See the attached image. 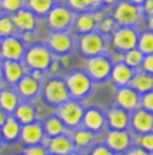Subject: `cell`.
Wrapping results in <instances>:
<instances>
[{
    "label": "cell",
    "mask_w": 153,
    "mask_h": 155,
    "mask_svg": "<svg viewBox=\"0 0 153 155\" xmlns=\"http://www.w3.org/2000/svg\"><path fill=\"white\" fill-rule=\"evenodd\" d=\"M40 82L33 79L30 75H24V76L16 83V89H17V95L22 96L24 99H33L36 98L40 92Z\"/></svg>",
    "instance_id": "obj_22"
},
{
    "label": "cell",
    "mask_w": 153,
    "mask_h": 155,
    "mask_svg": "<svg viewBox=\"0 0 153 155\" xmlns=\"http://www.w3.org/2000/svg\"><path fill=\"white\" fill-rule=\"evenodd\" d=\"M76 15L66 6H53L46 15V22L53 32H66L75 22Z\"/></svg>",
    "instance_id": "obj_4"
},
{
    "label": "cell",
    "mask_w": 153,
    "mask_h": 155,
    "mask_svg": "<svg viewBox=\"0 0 153 155\" xmlns=\"http://www.w3.org/2000/svg\"><path fill=\"white\" fill-rule=\"evenodd\" d=\"M20 104V96L17 92L11 91V89H2L0 91V108L9 115L14 112L17 105Z\"/></svg>",
    "instance_id": "obj_26"
},
{
    "label": "cell",
    "mask_w": 153,
    "mask_h": 155,
    "mask_svg": "<svg viewBox=\"0 0 153 155\" xmlns=\"http://www.w3.org/2000/svg\"><path fill=\"white\" fill-rule=\"evenodd\" d=\"M92 17H93V20L96 22V25H99V23H100L104 19V17H106V15H104L103 12H93V13H92Z\"/></svg>",
    "instance_id": "obj_45"
},
{
    "label": "cell",
    "mask_w": 153,
    "mask_h": 155,
    "mask_svg": "<svg viewBox=\"0 0 153 155\" xmlns=\"http://www.w3.org/2000/svg\"><path fill=\"white\" fill-rule=\"evenodd\" d=\"M67 155H82V154H80L79 151H76V150H75V151H72L70 154H67Z\"/></svg>",
    "instance_id": "obj_53"
},
{
    "label": "cell",
    "mask_w": 153,
    "mask_h": 155,
    "mask_svg": "<svg viewBox=\"0 0 153 155\" xmlns=\"http://www.w3.org/2000/svg\"><path fill=\"white\" fill-rule=\"evenodd\" d=\"M94 138H96L94 132L89 131V129H86V128H83V129H77V131H75L73 135H72L73 145H75V148H79V150L89 148V147L93 144Z\"/></svg>",
    "instance_id": "obj_29"
},
{
    "label": "cell",
    "mask_w": 153,
    "mask_h": 155,
    "mask_svg": "<svg viewBox=\"0 0 153 155\" xmlns=\"http://www.w3.org/2000/svg\"><path fill=\"white\" fill-rule=\"evenodd\" d=\"M24 50L23 40L17 36H7L0 40V58L5 61H22Z\"/></svg>",
    "instance_id": "obj_10"
},
{
    "label": "cell",
    "mask_w": 153,
    "mask_h": 155,
    "mask_svg": "<svg viewBox=\"0 0 153 155\" xmlns=\"http://www.w3.org/2000/svg\"><path fill=\"white\" fill-rule=\"evenodd\" d=\"M129 122H130V114L119 106L110 108L106 114V124L110 129L125 131L129 128Z\"/></svg>",
    "instance_id": "obj_16"
},
{
    "label": "cell",
    "mask_w": 153,
    "mask_h": 155,
    "mask_svg": "<svg viewBox=\"0 0 153 155\" xmlns=\"http://www.w3.org/2000/svg\"><path fill=\"white\" fill-rule=\"evenodd\" d=\"M136 49L140 50L143 55H153V35H152V30L143 32L140 36H137Z\"/></svg>",
    "instance_id": "obj_31"
},
{
    "label": "cell",
    "mask_w": 153,
    "mask_h": 155,
    "mask_svg": "<svg viewBox=\"0 0 153 155\" xmlns=\"http://www.w3.org/2000/svg\"><path fill=\"white\" fill-rule=\"evenodd\" d=\"M59 63L62 68H69L70 66V56L69 55H62L59 58Z\"/></svg>",
    "instance_id": "obj_44"
},
{
    "label": "cell",
    "mask_w": 153,
    "mask_h": 155,
    "mask_svg": "<svg viewBox=\"0 0 153 155\" xmlns=\"http://www.w3.org/2000/svg\"><path fill=\"white\" fill-rule=\"evenodd\" d=\"M152 6H153V0H145L143 2V5H142V13H143V16H145V13L148 15V17H152Z\"/></svg>",
    "instance_id": "obj_42"
},
{
    "label": "cell",
    "mask_w": 153,
    "mask_h": 155,
    "mask_svg": "<svg viewBox=\"0 0 153 155\" xmlns=\"http://www.w3.org/2000/svg\"><path fill=\"white\" fill-rule=\"evenodd\" d=\"M23 154L24 155H49V152H47L44 145L37 144V145H29Z\"/></svg>",
    "instance_id": "obj_39"
},
{
    "label": "cell",
    "mask_w": 153,
    "mask_h": 155,
    "mask_svg": "<svg viewBox=\"0 0 153 155\" xmlns=\"http://www.w3.org/2000/svg\"><path fill=\"white\" fill-rule=\"evenodd\" d=\"M0 40H2V38H0Z\"/></svg>",
    "instance_id": "obj_57"
},
{
    "label": "cell",
    "mask_w": 153,
    "mask_h": 155,
    "mask_svg": "<svg viewBox=\"0 0 153 155\" xmlns=\"http://www.w3.org/2000/svg\"><path fill=\"white\" fill-rule=\"evenodd\" d=\"M46 46L55 55H69V52L73 48V39L67 30L66 32H53L47 39Z\"/></svg>",
    "instance_id": "obj_12"
},
{
    "label": "cell",
    "mask_w": 153,
    "mask_h": 155,
    "mask_svg": "<svg viewBox=\"0 0 153 155\" xmlns=\"http://www.w3.org/2000/svg\"><path fill=\"white\" fill-rule=\"evenodd\" d=\"M140 71L146 73H150L152 75L153 72V55H145L142 59V63H140Z\"/></svg>",
    "instance_id": "obj_40"
},
{
    "label": "cell",
    "mask_w": 153,
    "mask_h": 155,
    "mask_svg": "<svg viewBox=\"0 0 153 155\" xmlns=\"http://www.w3.org/2000/svg\"><path fill=\"white\" fill-rule=\"evenodd\" d=\"M3 144V137H2V132H0V145Z\"/></svg>",
    "instance_id": "obj_54"
},
{
    "label": "cell",
    "mask_w": 153,
    "mask_h": 155,
    "mask_svg": "<svg viewBox=\"0 0 153 155\" xmlns=\"http://www.w3.org/2000/svg\"><path fill=\"white\" fill-rule=\"evenodd\" d=\"M30 76L33 78V79H36V81H42L43 79V72L42 71H32V73H30Z\"/></svg>",
    "instance_id": "obj_46"
},
{
    "label": "cell",
    "mask_w": 153,
    "mask_h": 155,
    "mask_svg": "<svg viewBox=\"0 0 153 155\" xmlns=\"http://www.w3.org/2000/svg\"><path fill=\"white\" fill-rule=\"evenodd\" d=\"M129 127H132L133 132L136 134V135L152 132V129H153L152 112H148V111H145V109L137 108L136 111H133V114L130 115Z\"/></svg>",
    "instance_id": "obj_14"
},
{
    "label": "cell",
    "mask_w": 153,
    "mask_h": 155,
    "mask_svg": "<svg viewBox=\"0 0 153 155\" xmlns=\"http://www.w3.org/2000/svg\"><path fill=\"white\" fill-rule=\"evenodd\" d=\"M90 2V7H100L102 6V0H89Z\"/></svg>",
    "instance_id": "obj_49"
},
{
    "label": "cell",
    "mask_w": 153,
    "mask_h": 155,
    "mask_svg": "<svg viewBox=\"0 0 153 155\" xmlns=\"http://www.w3.org/2000/svg\"><path fill=\"white\" fill-rule=\"evenodd\" d=\"M79 49L80 53L86 58H93L97 55H103L104 52V39L99 32H90V33L82 35L79 40Z\"/></svg>",
    "instance_id": "obj_9"
},
{
    "label": "cell",
    "mask_w": 153,
    "mask_h": 155,
    "mask_svg": "<svg viewBox=\"0 0 153 155\" xmlns=\"http://www.w3.org/2000/svg\"><path fill=\"white\" fill-rule=\"evenodd\" d=\"M135 69H132L129 68L126 63L123 62H117L115 65H112V71H110V79H112V82L115 83L116 86H127L129 82H130V79L133 78L135 75Z\"/></svg>",
    "instance_id": "obj_21"
},
{
    "label": "cell",
    "mask_w": 153,
    "mask_h": 155,
    "mask_svg": "<svg viewBox=\"0 0 153 155\" xmlns=\"http://www.w3.org/2000/svg\"><path fill=\"white\" fill-rule=\"evenodd\" d=\"M132 142H133V137L127 129L125 131L112 129L107 132L104 139V145L113 152H126L132 147Z\"/></svg>",
    "instance_id": "obj_11"
},
{
    "label": "cell",
    "mask_w": 153,
    "mask_h": 155,
    "mask_svg": "<svg viewBox=\"0 0 153 155\" xmlns=\"http://www.w3.org/2000/svg\"><path fill=\"white\" fill-rule=\"evenodd\" d=\"M24 66L30 68L32 71H49V66L53 61V53L46 45H33L23 55Z\"/></svg>",
    "instance_id": "obj_1"
},
{
    "label": "cell",
    "mask_w": 153,
    "mask_h": 155,
    "mask_svg": "<svg viewBox=\"0 0 153 155\" xmlns=\"http://www.w3.org/2000/svg\"><path fill=\"white\" fill-rule=\"evenodd\" d=\"M139 108H140V109H145V111H148V112L153 111V94L152 92H146V94L140 95Z\"/></svg>",
    "instance_id": "obj_37"
},
{
    "label": "cell",
    "mask_w": 153,
    "mask_h": 155,
    "mask_svg": "<svg viewBox=\"0 0 153 155\" xmlns=\"http://www.w3.org/2000/svg\"><path fill=\"white\" fill-rule=\"evenodd\" d=\"M20 139L24 145H37L42 144L44 141V131H43V125L40 122H30L27 125H22L20 129Z\"/></svg>",
    "instance_id": "obj_15"
},
{
    "label": "cell",
    "mask_w": 153,
    "mask_h": 155,
    "mask_svg": "<svg viewBox=\"0 0 153 155\" xmlns=\"http://www.w3.org/2000/svg\"><path fill=\"white\" fill-rule=\"evenodd\" d=\"M2 68H3V79L9 85H16L26 75V66L20 61H5L2 63Z\"/></svg>",
    "instance_id": "obj_19"
},
{
    "label": "cell",
    "mask_w": 153,
    "mask_h": 155,
    "mask_svg": "<svg viewBox=\"0 0 153 155\" xmlns=\"http://www.w3.org/2000/svg\"><path fill=\"white\" fill-rule=\"evenodd\" d=\"M13 116L20 125H27L36 121V109L30 102H20L13 112Z\"/></svg>",
    "instance_id": "obj_24"
},
{
    "label": "cell",
    "mask_w": 153,
    "mask_h": 155,
    "mask_svg": "<svg viewBox=\"0 0 153 155\" xmlns=\"http://www.w3.org/2000/svg\"><path fill=\"white\" fill-rule=\"evenodd\" d=\"M97 26H99V30H100L99 33H106L107 35V33H113V30L116 29L117 25H116V22H115V19H113V17L106 16L102 22L99 23Z\"/></svg>",
    "instance_id": "obj_36"
},
{
    "label": "cell",
    "mask_w": 153,
    "mask_h": 155,
    "mask_svg": "<svg viewBox=\"0 0 153 155\" xmlns=\"http://www.w3.org/2000/svg\"><path fill=\"white\" fill-rule=\"evenodd\" d=\"M43 98L49 105L59 106L63 102L70 99L69 91L66 88L65 79L60 78H52L43 86Z\"/></svg>",
    "instance_id": "obj_5"
},
{
    "label": "cell",
    "mask_w": 153,
    "mask_h": 155,
    "mask_svg": "<svg viewBox=\"0 0 153 155\" xmlns=\"http://www.w3.org/2000/svg\"><path fill=\"white\" fill-rule=\"evenodd\" d=\"M3 15V9H2V5H0V16Z\"/></svg>",
    "instance_id": "obj_55"
},
{
    "label": "cell",
    "mask_w": 153,
    "mask_h": 155,
    "mask_svg": "<svg viewBox=\"0 0 153 155\" xmlns=\"http://www.w3.org/2000/svg\"><path fill=\"white\" fill-rule=\"evenodd\" d=\"M20 129H22V125L16 121V118L13 115H9L6 118L5 124L0 127V132H2V137H3L5 141L13 142V141H16L19 138Z\"/></svg>",
    "instance_id": "obj_25"
},
{
    "label": "cell",
    "mask_w": 153,
    "mask_h": 155,
    "mask_svg": "<svg viewBox=\"0 0 153 155\" xmlns=\"http://www.w3.org/2000/svg\"><path fill=\"white\" fill-rule=\"evenodd\" d=\"M89 155H115V152L110 151L106 145H94Z\"/></svg>",
    "instance_id": "obj_41"
},
{
    "label": "cell",
    "mask_w": 153,
    "mask_h": 155,
    "mask_svg": "<svg viewBox=\"0 0 153 155\" xmlns=\"http://www.w3.org/2000/svg\"><path fill=\"white\" fill-rule=\"evenodd\" d=\"M137 32L135 28L127 26H119L113 30L112 35V45L119 53H125L127 50L136 48L137 42Z\"/></svg>",
    "instance_id": "obj_8"
},
{
    "label": "cell",
    "mask_w": 153,
    "mask_h": 155,
    "mask_svg": "<svg viewBox=\"0 0 153 155\" xmlns=\"http://www.w3.org/2000/svg\"><path fill=\"white\" fill-rule=\"evenodd\" d=\"M0 5H2L3 12L9 13V15H13L20 9H24L26 2L24 0H0Z\"/></svg>",
    "instance_id": "obj_34"
},
{
    "label": "cell",
    "mask_w": 153,
    "mask_h": 155,
    "mask_svg": "<svg viewBox=\"0 0 153 155\" xmlns=\"http://www.w3.org/2000/svg\"><path fill=\"white\" fill-rule=\"evenodd\" d=\"M112 17L115 19L116 25H119V26L133 28L142 20L143 13L140 6L132 5L130 2H127V0H122V2H119L116 5Z\"/></svg>",
    "instance_id": "obj_2"
},
{
    "label": "cell",
    "mask_w": 153,
    "mask_h": 155,
    "mask_svg": "<svg viewBox=\"0 0 153 155\" xmlns=\"http://www.w3.org/2000/svg\"><path fill=\"white\" fill-rule=\"evenodd\" d=\"M73 25L76 28V32H79V33H82V35L94 32L96 28H97L96 22L93 20V17H92V13H86V12H83L82 15L75 17Z\"/></svg>",
    "instance_id": "obj_28"
},
{
    "label": "cell",
    "mask_w": 153,
    "mask_h": 155,
    "mask_svg": "<svg viewBox=\"0 0 153 155\" xmlns=\"http://www.w3.org/2000/svg\"><path fill=\"white\" fill-rule=\"evenodd\" d=\"M20 155H24V154H20Z\"/></svg>",
    "instance_id": "obj_56"
},
{
    "label": "cell",
    "mask_w": 153,
    "mask_h": 155,
    "mask_svg": "<svg viewBox=\"0 0 153 155\" xmlns=\"http://www.w3.org/2000/svg\"><path fill=\"white\" fill-rule=\"evenodd\" d=\"M110 71H112V61L106 55L88 58V61H86V75L92 81L103 82L109 78Z\"/></svg>",
    "instance_id": "obj_7"
},
{
    "label": "cell",
    "mask_w": 153,
    "mask_h": 155,
    "mask_svg": "<svg viewBox=\"0 0 153 155\" xmlns=\"http://www.w3.org/2000/svg\"><path fill=\"white\" fill-rule=\"evenodd\" d=\"M143 56L145 55H143L140 50H137L136 48H133V49L127 50V52L123 53V63H126L129 68L136 71L137 68L140 66V63H142Z\"/></svg>",
    "instance_id": "obj_32"
},
{
    "label": "cell",
    "mask_w": 153,
    "mask_h": 155,
    "mask_svg": "<svg viewBox=\"0 0 153 155\" xmlns=\"http://www.w3.org/2000/svg\"><path fill=\"white\" fill-rule=\"evenodd\" d=\"M65 83L70 98L76 101L86 98L90 94L93 86L92 79L86 75V72H82V71H75L70 75H67V78L65 79Z\"/></svg>",
    "instance_id": "obj_3"
},
{
    "label": "cell",
    "mask_w": 153,
    "mask_h": 155,
    "mask_svg": "<svg viewBox=\"0 0 153 155\" xmlns=\"http://www.w3.org/2000/svg\"><path fill=\"white\" fill-rule=\"evenodd\" d=\"M44 147H46V150L50 155H67L70 154L72 151H75L72 137L66 135V134L50 138V141Z\"/></svg>",
    "instance_id": "obj_18"
},
{
    "label": "cell",
    "mask_w": 153,
    "mask_h": 155,
    "mask_svg": "<svg viewBox=\"0 0 153 155\" xmlns=\"http://www.w3.org/2000/svg\"><path fill=\"white\" fill-rule=\"evenodd\" d=\"M66 129H67V127L60 121V118L57 115L49 116L43 124L44 135H47L49 138H53V137H57V135H63V134H66Z\"/></svg>",
    "instance_id": "obj_27"
},
{
    "label": "cell",
    "mask_w": 153,
    "mask_h": 155,
    "mask_svg": "<svg viewBox=\"0 0 153 155\" xmlns=\"http://www.w3.org/2000/svg\"><path fill=\"white\" fill-rule=\"evenodd\" d=\"M139 99H140V95L130 86H120L115 95L116 105L127 112L136 111L139 108Z\"/></svg>",
    "instance_id": "obj_13"
},
{
    "label": "cell",
    "mask_w": 153,
    "mask_h": 155,
    "mask_svg": "<svg viewBox=\"0 0 153 155\" xmlns=\"http://www.w3.org/2000/svg\"><path fill=\"white\" fill-rule=\"evenodd\" d=\"M22 39L24 40V42H32L33 40V32H23V36H22Z\"/></svg>",
    "instance_id": "obj_47"
},
{
    "label": "cell",
    "mask_w": 153,
    "mask_h": 155,
    "mask_svg": "<svg viewBox=\"0 0 153 155\" xmlns=\"http://www.w3.org/2000/svg\"><path fill=\"white\" fill-rule=\"evenodd\" d=\"M14 28L20 32H33L36 29V16L29 9H20L10 15Z\"/></svg>",
    "instance_id": "obj_20"
},
{
    "label": "cell",
    "mask_w": 153,
    "mask_h": 155,
    "mask_svg": "<svg viewBox=\"0 0 153 155\" xmlns=\"http://www.w3.org/2000/svg\"><path fill=\"white\" fill-rule=\"evenodd\" d=\"M117 0H102V5H106V6H112L115 5Z\"/></svg>",
    "instance_id": "obj_50"
},
{
    "label": "cell",
    "mask_w": 153,
    "mask_h": 155,
    "mask_svg": "<svg viewBox=\"0 0 153 155\" xmlns=\"http://www.w3.org/2000/svg\"><path fill=\"white\" fill-rule=\"evenodd\" d=\"M67 3H69V9L76 12H84L90 7L89 0H67Z\"/></svg>",
    "instance_id": "obj_38"
},
{
    "label": "cell",
    "mask_w": 153,
    "mask_h": 155,
    "mask_svg": "<svg viewBox=\"0 0 153 155\" xmlns=\"http://www.w3.org/2000/svg\"><path fill=\"white\" fill-rule=\"evenodd\" d=\"M127 2H130L132 5H136V6H142V5H143V2H145V0H127Z\"/></svg>",
    "instance_id": "obj_51"
},
{
    "label": "cell",
    "mask_w": 153,
    "mask_h": 155,
    "mask_svg": "<svg viewBox=\"0 0 153 155\" xmlns=\"http://www.w3.org/2000/svg\"><path fill=\"white\" fill-rule=\"evenodd\" d=\"M126 155H152V152H148V151H145V150H142V148L136 147V148H129Z\"/></svg>",
    "instance_id": "obj_43"
},
{
    "label": "cell",
    "mask_w": 153,
    "mask_h": 155,
    "mask_svg": "<svg viewBox=\"0 0 153 155\" xmlns=\"http://www.w3.org/2000/svg\"><path fill=\"white\" fill-rule=\"evenodd\" d=\"M26 5L34 16H46L55 5V0H26Z\"/></svg>",
    "instance_id": "obj_30"
},
{
    "label": "cell",
    "mask_w": 153,
    "mask_h": 155,
    "mask_svg": "<svg viewBox=\"0 0 153 155\" xmlns=\"http://www.w3.org/2000/svg\"><path fill=\"white\" fill-rule=\"evenodd\" d=\"M49 155H50V154H49Z\"/></svg>",
    "instance_id": "obj_58"
},
{
    "label": "cell",
    "mask_w": 153,
    "mask_h": 155,
    "mask_svg": "<svg viewBox=\"0 0 153 155\" xmlns=\"http://www.w3.org/2000/svg\"><path fill=\"white\" fill-rule=\"evenodd\" d=\"M127 86H130L132 89H135L139 95L142 94H146V92H152V88H153V76L150 73H146V72H135L133 78L130 79V82Z\"/></svg>",
    "instance_id": "obj_23"
},
{
    "label": "cell",
    "mask_w": 153,
    "mask_h": 155,
    "mask_svg": "<svg viewBox=\"0 0 153 155\" xmlns=\"http://www.w3.org/2000/svg\"><path fill=\"white\" fill-rule=\"evenodd\" d=\"M135 144H136V147L142 148V150L148 151V152H152V150H153V137H152V132L136 135V138H135Z\"/></svg>",
    "instance_id": "obj_35"
},
{
    "label": "cell",
    "mask_w": 153,
    "mask_h": 155,
    "mask_svg": "<svg viewBox=\"0 0 153 155\" xmlns=\"http://www.w3.org/2000/svg\"><path fill=\"white\" fill-rule=\"evenodd\" d=\"M7 116H9V114H7V112H5L2 108H0V127L5 124V121H6V118H7Z\"/></svg>",
    "instance_id": "obj_48"
},
{
    "label": "cell",
    "mask_w": 153,
    "mask_h": 155,
    "mask_svg": "<svg viewBox=\"0 0 153 155\" xmlns=\"http://www.w3.org/2000/svg\"><path fill=\"white\" fill-rule=\"evenodd\" d=\"M16 28L11 22L10 16H5L2 15L0 16V38H7V36H14Z\"/></svg>",
    "instance_id": "obj_33"
},
{
    "label": "cell",
    "mask_w": 153,
    "mask_h": 155,
    "mask_svg": "<svg viewBox=\"0 0 153 155\" xmlns=\"http://www.w3.org/2000/svg\"><path fill=\"white\" fill-rule=\"evenodd\" d=\"M82 125L92 132H99L106 125V115L99 108H88L83 112Z\"/></svg>",
    "instance_id": "obj_17"
},
{
    "label": "cell",
    "mask_w": 153,
    "mask_h": 155,
    "mask_svg": "<svg viewBox=\"0 0 153 155\" xmlns=\"http://www.w3.org/2000/svg\"><path fill=\"white\" fill-rule=\"evenodd\" d=\"M3 82V68H2V62H0V83Z\"/></svg>",
    "instance_id": "obj_52"
},
{
    "label": "cell",
    "mask_w": 153,
    "mask_h": 155,
    "mask_svg": "<svg viewBox=\"0 0 153 155\" xmlns=\"http://www.w3.org/2000/svg\"><path fill=\"white\" fill-rule=\"evenodd\" d=\"M84 108L76 99H69L57 106V116L69 128H76L82 124Z\"/></svg>",
    "instance_id": "obj_6"
}]
</instances>
